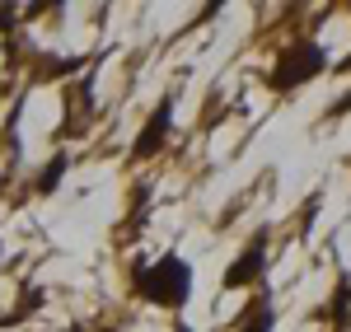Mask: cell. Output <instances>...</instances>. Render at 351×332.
I'll return each instance as SVG.
<instances>
[{"label":"cell","instance_id":"1","mask_svg":"<svg viewBox=\"0 0 351 332\" xmlns=\"http://www.w3.org/2000/svg\"><path fill=\"white\" fill-rule=\"evenodd\" d=\"M136 290L150 300V305H164V309H183L192 295V267L178 257V253H164L155 267L136 272Z\"/></svg>","mask_w":351,"mask_h":332},{"label":"cell","instance_id":"3","mask_svg":"<svg viewBox=\"0 0 351 332\" xmlns=\"http://www.w3.org/2000/svg\"><path fill=\"white\" fill-rule=\"evenodd\" d=\"M169 122H173V94L160 99V108L150 112V122H145V131L136 136V159H150L155 150H164V140H169Z\"/></svg>","mask_w":351,"mask_h":332},{"label":"cell","instance_id":"6","mask_svg":"<svg viewBox=\"0 0 351 332\" xmlns=\"http://www.w3.org/2000/svg\"><path fill=\"white\" fill-rule=\"evenodd\" d=\"M0 188H5V178H0Z\"/></svg>","mask_w":351,"mask_h":332},{"label":"cell","instance_id":"5","mask_svg":"<svg viewBox=\"0 0 351 332\" xmlns=\"http://www.w3.org/2000/svg\"><path fill=\"white\" fill-rule=\"evenodd\" d=\"M239 332H271V300H267V290L253 300V309L239 318Z\"/></svg>","mask_w":351,"mask_h":332},{"label":"cell","instance_id":"4","mask_svg":"<svg viewBox=\"0 0 351 332\" xmlns=\"http://www.w3.org/2000/svg\"><path fill=\"white\" fill-rule=\"evenodd\" d=\"M267 234H258V244H248V248L239 253V262L225 272V290H239V285H253V281L263 277V262H267Z\"/></svg>","mask_w":351,"mask_h":332},{"label":"cell","instance_id":"2","mask_svg":"<svg viewBox=\"0 0 351 332\" xmlns=\"http://www.w3.org/2000/svg\"><path fill=\"white\" fill-rule=\"evenodd\" d=\"M328 66V56H324V47L319 42H295V47H286L281 52V66L271 71V89H300L304 80H314L319 71Z\"/></svg>","mask_w":351,"mask_h":332}]
</instances>
